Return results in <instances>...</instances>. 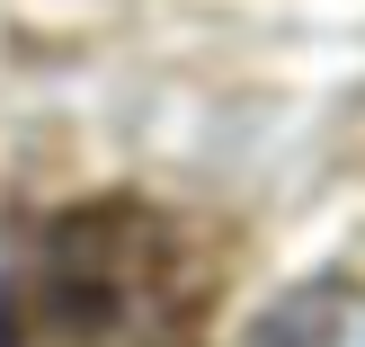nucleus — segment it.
Returning a JSON list of instances; mask_svg holds the SVG:
<instances>
[{
    "label": "nucleus",
    "instance_id": "obj_2",
    "mask_svg": "<svg viewBox=\"0 0 365 347\" xmlns=\"http://www.w3.org/2000/svg\"><path fill=\"white\" fill-rule=\"evenodd\" d=\"M250 347H365V294H348V285H312V294L277 303Z\"/></svg>",
    "mask_w": 365,
    "mask_h": 347
},
{
    "label": "nucleus",
    "instance_id": "obj_1",
    "mask_svg": "<svg viewBox=\"0 0 365 347\" xmlns=\"http://www.w3.org/2000/svg\"><path fill=\"white\" fill-rule=\"evenodd\" d=\"M214 267L160 205H63L0 259V347H205Z\"/></svg>",
    "mask_w": 365,
    "mask_h": 347
}]
</instances>
